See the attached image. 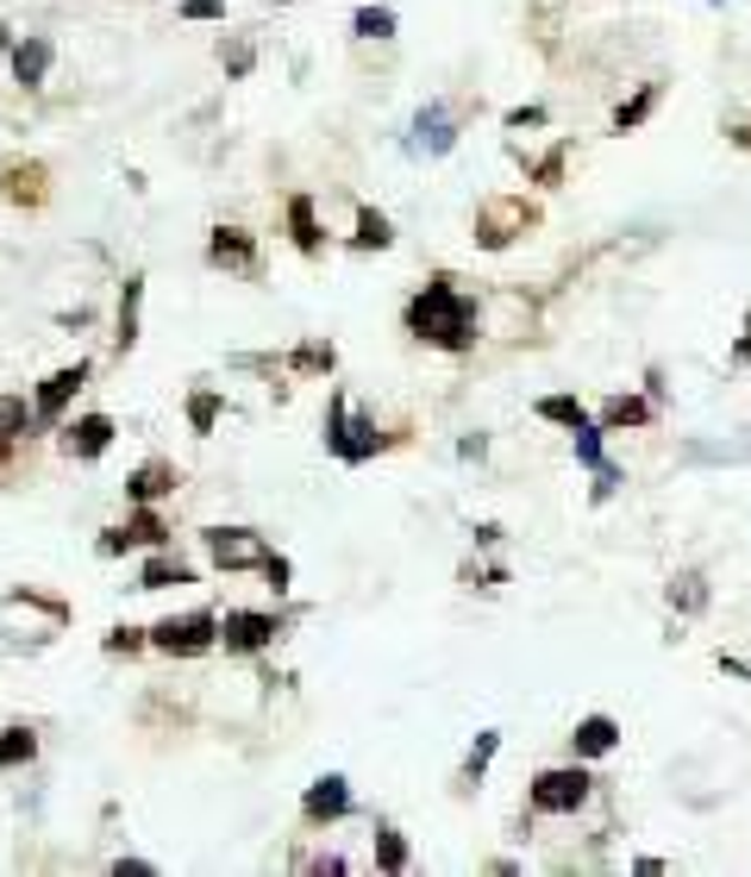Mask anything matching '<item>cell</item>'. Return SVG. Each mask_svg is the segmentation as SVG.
I'll use <instances>...</instances> for the list:
<instances>
[{
  "label": "cell",
  "mask_w": 751,
  "mask_h": 877,
  "mask_svg": "<svg viewBox=\"0 0 751 877\" xmlns=\"http://www.w3.org/2000/svg\"><path fill=\"white\" fill-rule=\"evenodd\" d=\"M407 332L426 339V345H439V351H470L476 345V301L451 276H439V282H426L407 301Z\"/></svg>",
  "instance_id": "6da1fadb"
},
{
  "label": "cell",
  "mask_w": 751,
  "mask_h": 877,
  "mask_svg": "<svg viewBox=\"0 0 751 877\" xmlns=\"http://www.w3.org/2000/svg\"><path fill=\"white\" fill-rule=\"evenodd\" d=\"M388 439L376 432V420H351V402L345 389L326 395V451L339 458V464H364V458H376Z\"/></svg>",
  "instance_id": "7a4b0ae2"
},
{
  "label": "cell",
  "mask_w": 751,
  "mask_h": 877,
  "mask_svg": "<svg viewBox=\"0 0 751 877\" xmlns=\"http://www.w3.org/2000/svg\"><path fill=\"white\" fill-rule=\"evenodd\" d=\"M596 796V778L577 764H551V771H539L533 778V790H526V802H533V815H577L582 802Z\"/></svg>",
  "instance_id": "3957f363"
},
{
  "label": "cell",
  "mask_w": 751,
  "mask_h": 877,
  "mask_svg": "<svg viewBox=\"0 0 751 877\" xmlns=\"http://www.w3.org/2000/svg\"><path fill=\"white\" fill-rule=\"evenodd\" d=\"M151 645L157 652H170V659H201L219 645V614L213 608H194V614H163L151 627Z\"/></svg>",
  "instance_id": "277c9868"
},
{
  "label": "cell",
  "mask_w": 751,
  "mask_h": 877,
  "mask_svg": "<svg viewBox=\"0 0 751 877\" xmlns=\"http://www.w3.org/2000/svg\"><path fill=\"white\" fill-rule=\"evenodd\" d=\"M201 539H207V558L219 570H264V558H270V546L250 526H207Z\"/></svg>",
  "instance_id": "5b68a950"
},
{
  "label": "cell",
  "mask_w": 751,
  "mask_h": 877,
  "mask_svg": "<svg viewBox=\"0 0 751 877\" xmlns=\"http://www.w3.org/2000/svg\"><path fill=\"white\" fill-rule=\"evenodd\" d=\"M282 640V614H257V608H226L219 621V645L226 652H264Z\"/></svg>",
  "instance_id": "8992f818"
},
{
  "label": "cell",
  "mask_w": 751,
  "mask_h": 877,
  "mask_svg": "<svg viewBox=\"0 0 751 877\" xmlns=\"http://www.w3.org/2000/svg\"><path fill=\"white\" fill-rule=\"evenodd\" d=\"M88 371H95V364H88V357H76V364H63V371L44 376V383H39V402H32V408H39V427H57L63 408H69V402H76V389L88 383Z\"/></svg>",
  "instance_id": "52a82bcc"
},
{
  "label": "cell",
  "mask_w": 751,
  "mask_h": 877,
  "mask_svg": "<svg viewBox=\"0 0 751 877\" xmlns=\"http://www.w3.org/2000/svg\"><path fill=\"white\" fill-rule=\"evenodd\" d=\"M345 815H351V783L339 778V771L313 778L308 796H301V821H308V827H326V821H345Z\"/></svg>",
  "instance_id": "ba28073f"
},
{
  "label": "cell",
  "mask_w": 751,
  "mask_h": 877,
  "mask_svg": "<svg viewBox=\"0 0 751 877\" xmlns=\"http://www.w3.org/2000/svg\"><path fill=\"white\" fill-rule=\"evenodd\" d=\"M207 264H213V270H238V276H250V270H257V238H250L245 226H213V238H207Z\"/></svg>",
  "instance_id": "9c48e42d"
},
{
  "label": "cell",
  "mask_w": 751,
  "mask_h": 877,
  "mask_svg": "<svg viewBox=\"0 0 751 877\" xmlns=\"http://www.w3.org/2000/svg\"><path fill=\"white\" fill-rule=\"evenodd\" d=\"M414 145H420L426 157H444L451 145H458V119H451L444 100H426L420 114H414Z\"/></svg>",
  "instance_id": "30bf717a"
},
{
  "label": "cell",
  "mask_w": 751,
  "mask_h": 877,
  "mask_svg": "<svg viewBox=\"0 0 751 877\" xmlns=\"http://www.w3.org/2000/svg\"><path fill=\"white\" fill-rule=\"evenodd\" d=\"M614 746H620L614 715H582V721L570 727V759H608Z\"/></svg>",
  "instance_id": "8fae6325"
},
{
  "label": "cell",
  "mask_w": 751,
  "mask_h": 877,
  "mask_svg": "<svg viewBox=\"0 0 751 877\" xmlns=\"http://www.w3.org/2000/svg\"><path fill=\"white\" fill-rule=\"evenodd\" d=\"M526 220H533V214H526V207H514V201H489V207L476 214V238L489 245V252H501L514 233H526Z\"/></svg>",
  "instance_id": "7c38bea8"
},
{
  "label": "cell",
  "mask_w": 751,
  "mask_h": 877,
  "mask_svg": "<svg viewBox=\"0 0 751 877\" xmlns=\"http://www.w3.org/2000/svg\"><path fill=\"white\" fill-rule=\"evenodd\" d=\"M51 57H57V51H51V39H39V32H32V39H20L13 51H7V63H13V82H20V88H44V76H51Z\"/></svg>",
  "instance_id": "4fadbf2b"
},
{
  "label": "cell",
  "mask_w": 751,
  "mask_h": 877,
  "mask_svg": "<svg viewBox=\"0 0 751 877\" xmlns=\"http://www.w3.org/2000/svg\"><path fill=\"white\" fill-rule=\"evenodd\" d=\"M107 446H114V420H107V414H82L76 427H63V451H69V458H82V464H88V458H100Z\"/></svg>",
  "instance_id": "5bb4252c"
},
{
  "label": "cell",
  "mask_w": 751,
  "mask_h": 877,
  "mask_svg": "<svg viewBox=\"0 0 751 877\" xmlns=\"http://www.w3.org/2000/svg\"><path fill=\"white\" fill-rule=\"evenodd\" d=\"M175 483H182V477H175V464L170 458H151V464H138L132 477H126V495H132V502H163V495H175Z\"/></svg>",
  "instance_id": "9a60e30c"
},
{
  "label": "cell",
  "mask_w": 751,
  "mask_h": 877,
  "mask_svg": "<svg viewBox=\"0 0 751 877\" xmlns=\"http://www.w3.org/2000/svg\"><path fill=\"white\" fill-rule=\"evenodd\" d=\"M182 584H194V565L170 558L163 546H157L151 558H144V570H138V589H182Z\"/></svg>",
  "instance_id": "2e32d148"
},
{
  "label": "cell",
  "mask_w": 751,
  "mask_h": 877,
  "mask_svg": "<svg viewBox=\"0 0 751 877\" xmlns=\"http://www.w3.org/2000/svg\"><path fill=\"white\" fill-rule=\"evenodd\" d=\"M601 427L608 432L652 427V402H639V395H608V402H601Z\"/></svg>",
  "instance_id": "e0dca14e"
},
{
  "label": "cell",
  "mask_w": 751,
  "mask_h": 877,
  "mask_svg": "<svg viewBox=\"0 0 751 877\" xmlns=\"http://www.w3.org/2000/svg\"><path fill=\"white\" fill-rule=\"evenodd\" d=\"M533 414H539V420H551V427H589V408H582L577 395H539V402H533Z\"/></svg>",
  "instance_id": "ac0fdd59"
},
{
  "label": "cell",
  "mask_w": 751,
  "mask_h": 877,
  "mask_svg": "<svg viewBox=\"0 0 751 877\" xmlns=\"http://www.w3.org/2000/svg\"><path fill=\"white\" fill-rule=\"evenodd\" d=\"M289 233L308 257H320V220H313V195H289Z\"/></svg>",
  "instance_id": "d6986e66"
},
{
  "label": "cell",
  "mask_w": 751,
  "mask_h": 877,
  "mask_svg": "<svg viewBox=\"0 0 751 877\" xmlns=\"http://www.w3.org/2000/svg\"><path fill=\"white\" fill-rule=\"evenodd\" d=\"M138 301H144V276H126V295H119V332H114L119 351L138 345Z\"/></svg>",
  "instance_id": "ffe728a7"
},
{
  "label": "cell",
  "mask_w": 751,
  "mask_h": 877,
  "mask_svg": "<svg viewBox=\"0 0 751 877\" xmlns=\"http://www.w3.org/2000/svg\"><path fill=\"white\" fill-rule=\"evenodd\" d=\"M7 201L39 207L44 201V163H13V170H7Z\"/></svg>",
  "instance_id": "44dd1931"
},
{
  "label": "cell",
  "mask_w": 751,
  "mask_h": 877,
  "mask_svg": "<svg viewBox=\"0 0 751 877\" xmlns=\"http://www.w3.org/2000/svg\"><path fill=\"white\" fill-rule=\"evenodd\" d=\"M351 245H357V252H388V245H395V226H388V214H376V207H357V233H351Z\"/></svg>",
  "instance_id": "7402d4cb"
},
{
  "label": "cell",
  "mask_w": 751,
  "mask_h": 877,
  "mask_svg": "<svg viewBox=\"0 0 751 877\" xmlns=\"http://www.w3.org/2000/svg\"><path fill=\"white\" fill-rule=\"evenodd\" d=\"M32 759H39V734L32 727H0V771L32 764Z\"/></svg>",
  "instance_id": "603a6c76"
},
{
  "label": "cell",
  "mask_w": 751,
  "mask_h": 877,
  "mask_svg": "<svg viewBox=\"0 0 751 877\" xmlns=\"http://www.w3.org/2000/svg\"><path fill=\"white\" fill-rule=\"evenodd\" d=\"M670 608H683V614H701L708 608V584H701V570H683V577H670Z\"/></svg>",
  "instance_id": "cb8c5ba5"
},
{
  "label": "cell",
  "mask_w": 751,
  "mask_h": 877,
  "mask_svg": "<svg viewBox=\"0 0 751 877\" xmlns=\"http://www.w3.org/2000/svg\"><path fill=\"white\" fill-rule=\"evenodd\" d=\"M395 7H357L351 13V39H395Z\"/></svg>",
  "instance_id": "d4e9b609"
},
{
  "label": "cell",
  "mask_w": 751,
  "mask_h": 877,
  "mask_svg": "<svg viewBox=\"0 0 751 877\" xmlns=\"http://www.w3.org/2000/svg\"><path fill=\"white\" fill-rule=\"evenodd\" d=\"M657 95H664V88H657V82H645L633 100H620V107H614V132H633V126H645V114L657 107Z\"/></svg>",
  "instance_id": "484cf974"
},
{
  "label": "cell",
  "mask_w": 751,
  "mask_h": 877,
  "mask_svg": "<svg viewBox=\"0 0 751 877\" xmlns=\"http://www.w3.org/2000/svg\"><path fill=\"white\" fill-rule=\"evenodd\" d=\"M39 427V408H25V395H0V439H20Z\"/></svg>",
  "instance_id": "4316f807"
},
{
  "label": "cell",
  "mask_w": 751,
  "mask_h": 877,
  "mask_svg": "<svg viewBox=\"0 0 751 877\" xmlns=\"http://www.w3.org/2000/svg\"><path fill=\"white\" fill-rule=\"evenodd\" d=\"M126 526H132L138 546H151V552H157V546H170V526H163V514H157L151 502H138V514H132Z\"/></svg>",
  "instance_id": "83f0119b"
},
{
  "label": "cell",
  "mask_w": 751,
  "mask_h": 877,
  "mask_svg": "<svg viewBox=\"0 0 751 877\" xmlns=\"http://www.w3.org/2000/svg\"><path fill=\"white\" fill-rule=\"evenodd\" d=\"M301 376H326L332 364H339V351L326 345V339H308V345H294V357H289Z\"/></svg>",
  "instance_id": "f1b7e54d"
},
{
  "label": "cell",
  "mask_w": 751,
  "mask_h": 877,
  "mask_svg": "<svg viewBox=\"0 0 751 877\" xmlns=\"http://www.w3.org/2000/svg\"><path fill=\"white\" fill-rule=\"evenodd\" d=\"M376 871H407V834L401 827H376Z\"/></svg>",
  "instance_id": "f546056e"
},
{
  "label": "cell",
  "mask_w": 751,
  "mask_h": 877,
  "mask_svg": "<svg viewBox=\"0 0 751 877\" xmlns=\"http://www.w3.org/2000/svg\"><path fill=\"white\" fill-rule=\"evenodd\" d=\"M189 427L201 432V439L219 427V389H194V395H189Z\"/></svg>",
  "instance_id": "4dcf8cb0"
},
{
  "label": "cell",
  "mask_w": 751,
  "mask_h": 877,
  "mask_svg": "<svg viewBox=\"0 0 751 877\" xmlns=\"http://www.w3.org/2000/svg\"><path fill=\"white\" fill-rule=\"evenodd\" d=\"M601 439H608V427H601V420H589V427L570 432V446H577V464H582V470L608 464V458H601Z\"/></svg>",
  "instance_id": "1f68e13d"
},
{
  "label": "cell",
  "mask_w": 751,
  "mask_h": 877,
  "mask_svg": "<svg viewBox=\"0 0 751 877\" xmlns=\"http://www.w3.org/2000/svg\"><path fill=\"white\" fill-rule=\"evenodd\" d=\"M495 752H501V734L489 727V734L476 740V752L463 759V790H470V783H482V771H489V759H495Z\"/></svg>",
  "instance_id": "d6a6232c"
},
{
  "label": "cell",
  "mask_w": 751,
  "mask_h": 877,
  "mask_svg": "<svg viewBox=\"0 0 751 877\" xmlns=\"http://www.w3.org/2000/svg\"><path fill=\"white\" fill-rule=\"evenodd\" d=\"M219 63H226V76H250V63H257V51H250L245 39H238V44H219Z\"/></svg>",
  "instance_id": "836d02e7"
},
{
  "label": "cell",
  "mask_w": 751,
  "mask_h": 877,
  "mask_svg": "<svg viewBox=\"0 0 751 877\" xmlns=\"http://www.w3.org/2000/svg\"><path fill=\"white\" fill-rule=\"evenodd\" d=\"M132 546H138V539H132V526H107L95 552H100V558H119V552H132Z\"/></svg>",
  "instance_id": "e575fe53"
},
{
  "label": "cell",
  "mask_w": 751,
  "mask_h": 877,
  "mask_svg": "<svg viewBox=\"0 0 751 877\" xmlns=\"http://www.w3.org/2000/svg\"><path fill=\"white\" fill-rule=\"evenodd\" d=\"M264 577H270V589H276V596H289V577H294V565L282 558V552H270V558H264Z\"/></svg>",
  "instance_id": "d590c367"
},
{
  "label": "cell",
  "mask_w": 751,
  "mask_h": 877,
  "mask_svg": "<svg viewBox=\"0 0 751 877\" xmlns=\"http://www.w3.org/2000/svg\"><path fill=\"white\" fill-rule=\"evenodd\" d=\"M138 645H151V633H138V627H114L107 633V652H138Z\"/></svg>",
  "instance_id": "8d00e7d4"
},
{
  "label": "cell",
  "mask_w": 751,
  "mask_h": 877,
  "mask_svg": "<svg viewBox=\"0 0 751 877\" xmlns=\"http://www.w3.org/2000/svg\"><path fill=\"white\" fill-rule=\"evenodd\" d=\"M182 20H226V0H182Z\"/></svg>",
  "instance_id": "74e56055"
},
{
  "label": "cell",
  "mask_w": 751,
  "mask_h": 877,
  "mask_svg": "<svg viewBox=\"0 0 751 877\" xmlns=\"http://www.w3.org/2000/svg\"><path fill=\"white\" fill-rule=\"evenodd\" d=\"M533 175H539L545 189H558V175H564V145L551 157H539V163H533Z\"/></svg>",
  "instance_id": "f35d334b"
},
{
  "label": "cell",
  "mask_w": 751,
  "mask_h": 877,
  "mask_svg": "<svg viewBox=\"0 0 751 877\" xmlns=\"http://www.w3.org/2000/svg\"><path fill=\"white\" fill-rule=\"evenodd\" d=\"M620 483H626V477H620L614 464H596V502H608V495H614Z\"/></svg>",
  "instance_id": "ab89813d"
},
{
  "label": "cell",
  "mask_w": 751,
  "mask_h": 877,
  "mask_svg": "<svg viewBox=\"0 0 751 877\" xmlns=\"http://www.w3.org/2000/svg\"><path fill=\"white\" fill-rule=\"evenodd\" d=\"M526 126H545V107H514L507 114V132H526Z\"/></svg>",
  "instance_id": "60d3db41"
},
{
  "label": "cell",
  "mask_w": 751,
  "mask_h": 877,
  "mask_svg": "<svg viewBox=\"0 0 751 877\" xmlns=\"http://www.w3.org/2000/svg\"><path fill=\"white\" fill-rule=\"evenodd\" d=\"M308 871H313V877H326V871H332V877H345L351 865H345V858H339V853H326V858H313Z\"/></svg>",
  "instance_id": "b9f144b4"
},
{
  "label": "cell",
  "mask_w": 751,
  "mask_h": 877,
  "mask_svg": "<svg viewBox=\"0 0 751 877\" xmlns=\"http://www.w3.org/2000/svg\"><path fill=\"white\" fill-rule=\"evenodd\" d=\"M126 871H132V877H151L157 865H144V858H114V877H126Z\"/></svg>",
  "instance_id": "7bdbcfd3"
},
{
  "label": "cell",
  "mask_w": 751,
  "mask_h": 877,
  "mask_svg": "<svg viewBox=\"0 0 751 877\" xmlns=\"http://www.w3.org/2000/svg\"><path fill=\"white\" fill-rule=\"evenodd\" d=\"M732 364H751V313H745V332H739V345H732Z\"/></svg>",
  "instance_id": "ee69618b"
},
{
  "label": "cell",
  "mask_w": 751,
  "mask_h": 877,
  "mask_svg": "<svg viewBox=\"0 0 751 877\" xmlns=\"http://www.w3.org/2000/svg\"><path fill=\"white\" fill-rule=\"evenodd\" d=\"M482 451H489V439H482V432H470V439L458 446V458H482Z\"/></svg>",
  "instance_id": "f6af8a7d"
},
{
  "label": "cell",
  "mask_w": 751,
  "mask_h": 877,
  "mask_svg": "<svg viewBox=\"0 0 751 877\" xmlns=\"http://www.w3.org/2000/svg\"><path fill=\"white\" fill-rule=\"evenodd\" d=\"M7 51H13V39H7V25H0V57H7Z\"/></svg>",
  "instance_id": "bcb514c9"
},
{
  "label": "cell",
  "mask_w": 751,
  "mask_h": 877,
  "mask_svg": "<svg viewBox=\"0 0 751 877\" xmlns=\"http://www.w3.org/2000/svg\"><path fill=\"white\" fill-rule=\"evenodd\" d=\"M732 138H739V145H745V151H751V132H732Z\"/></svg>",
  "instance_id": "7dc6e473"
},
{
  "label": "cell",
  "mask_w": 751,
  "mask_h": 877,
  "mask_svg": "<svg viewBox=\"0 0 751 877\" xmlns=\"http://www.w3.org/2000/svg\"><path fill=\"white\" fill-rule=\"evenodd\" d=\"M708 7H720V0H708Z\"/></svg>",
  "instance_id": "c3c4849f"
}]
</instances>
